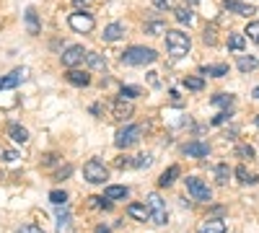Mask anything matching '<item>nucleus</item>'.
<instances>
[{"mask_svg": "<svg viewBox=\"0 0 259 233\" xmlns=\"http://www.w3.org/2000/svg\"><path fill=\"white\" fill-rule=\"evenodd\" d=\"M122 65H150V62H156L158 60V55H156V50H150V47H130V50H124L122 52Z\"/></svg>", "mask_w": 259, "mask_h": 233, "instance_id": "f257e3e1", "label": "nucleus"}, {"mask_svg": "<svg viewBox=\"0 0 259 233\" xmlns=\"http://www.w3.org/2000/svg\"><path fill=\"white\" fill-rule=\"evenodd\" d=\"M244 34H246L251 41H256V44H259V21H249V26L244 29Z\"/></svg>", "mask_w": 259, "mask_h": 233, "instance_id": "2f4dec72", "label": "nucleus"}, {"mask_svg": "<svg viewBox=\"0 0 259 233\" xmlns=\"http://www.w3.org/2000/svg\"><path fill=\"white\" fill-rule=\"evenodd\" d=\"M94 233H112V230L106 228V225H96V230H94Z\"/></svg>", "mask_w": 259, "mask_h": 233, "instance_id": "a18cd8bd", "label": "nucleus"}, {"mask_svg": "<svg viewBox=\"0 0 259 233\" xmlns=\"http://www.w3.org/2000/svg\"><path fill=\"white\" fill-rule=\"evenodd\" d=\"M246 47V34H231L228 36V50L231 52H244Z\"/></svg>", "mask_w": 259, "mask_h": 233, "instance_id": "4be33fe9", "label": "nucleus"}, {"mask_svg": "<svg viewBox=\"0 0 259 233\" xmlns=\"http://www.w3.org/2000/svg\"><path fill=\"white\" fill-rule=\"evenodd\" d=\"M207 153H210V145H207V143L192 140V143L184 145V156H189V158H205Z\"/></svg>", "mask_w": 259, "mask_h": 233, "instance_id": "9d476101", "label": "nucleus"}, {"mask_svg": "<svg viewBox=\"0 0 259 233\" xmlns=\"http://www.w3.org/2000/svg\"><path fill=\"white\" fill-rule=\"evenodd\" d=\"M73 3H75L78 8H85V6H91V3H94V0H73Z\"/></svg>", "mask_w": 259, "mask_h": 233, "instance_id": "79ce46f5", "label": "nucleus"}, {"mask_svg": "<svg viewBox=\"0 0 259 233\" xmlns=\"http://www.w3.org/2000/svg\"><path fill=\"white\" fill-rule=\"evenodd\" d=\"M85 55H89V52H85L80 44H70L68 50L62 52V65L65 68H75V65H80V62L85 60Z\"/></svg>", "mask_w": 259, "mask_h": 233, "instance_id": "0eeeda50", "label": "nucleus"}, {"mask_svg": "<svg viewBox=\"0 0 259 233\" xmlns=\"http://www.w3.org/2000/svg\"><path fill=\"white\" fill-rule=\"evenodd\" d=\"M26 29H29L31 36H36V34L41 31V26H39V16H36L34 8H26Z\"/></svg>", "mask_w": 259, "mask_h": 233, "instance_id": "a211bd4d", "label": "nucleus"}, {"mask_svg": "<svg viewBox=\"0 0 259 233\" xmlns=\"http://www.w3.org/2000/svg\"><path fill=\"white\" fill-rule=\"evenodd\" d=\"M163 36H166V50H168L171 57H184V55L189 52V47H192L189 34H184V31H179V29L166 31Z\"/></svg>", "mask_w": 259, "mask_h": 233, "instance_id": "f03ea898", "label": "nucleus"}, {"mask_svg": "<svg viewBox=\"0 0 259 233\" xmlns=\"http://www.w3.org/2000/svg\"><path fill=\"white\" fill-rule=\"evenodd\" d=\"M184 184H187V192L192 195V200H197V202H210V200H212L210 187H207L200 176H187Z\"/></svg>", "mask_w": 259, "mask_h": 233, "instance_id": "39448f33", "label": "nucleus"}, {"mask_svg": "<svg viewBox=\"0 0 259 233\" xmlns=\"http://www.w3.org/2000/svg\"><path fill=\"white\" fill-rule=\"evenodd\" d=\"M50 202L52 205H68V195L60 192V189H52V192H50Z\"/></svg>", "mask_w": 259, "mask_h": 233, "instance_id": "72a5a7b5", "label": "nucleus"}, {"mask_svg": "<svg viewBox=\"0 0 259 233\" xmlns=\"http://www.w3.org/2000/svg\"><path fill=\"white\" fill-rule=\"evenodd\" d=\"M148 210H150V223L156 225H166L168 223V213H166V202L161 200V195H148Z\"/></svg>", "mask_w": 259, "mask_h": 233, "instance_id": "423d86ee", "label": "nucleus"}, {"mask_svg": "<svg viewBox=\"0 0 259 233\" xmlns=\"http://www.w3.org/2000/svg\"><path fill=\"white\" fill-rule=\"evenodd\" d=\"M197 233H226V220L210 218V220H205V223L197 228Z\"/></svg>", "mask_w": 259, "mask_h": 233, "instance_id": "ddd939ff", "label": "nucleus"}, {"mask_svg": "<svg viewBox=\"0 0 259 233\" xmlns=\"http://www.w3.org/2000/svg\"><path fill=\"white\" fill-rule=\"evenodd\" d=\"M8 137H11L13 143L24 145V143H29V130H26V127H21V124H16V122H11V124H8Z\"/></svg>", "mask_w": 259, "mask_h": 233, "instance_id": "9b49d317", "label": "nucleus"}, {"mask_svg": "<svg viewBox=\"0 0 259 233\" xmlns=\"http://www.w3.org/2000/svg\"><path fill=\"white\" fill-rule=\"evenodd\" d=\"M122 34H124V24H109L104 29V39L106 41H117V39H122Z\"/></svg>", "mask_w": 259, "mask_h": 233, "instance_id": "aec40b11", "label": "nucleus"}, {"mask_svg": "<svg viewBox=\"0 0 259 233\" xmlns=\"http://www.w3.org/2000/svg\"><path fill=\"white\" fill-rule=\"evenodd\" d=\"M200 73L210 75V78H223V75H228V65H202Z\"/></svg>", "mask_w": 259, "mask_h": 233, "instance_id": "412c9836", "label": "nucleus"}, {"mask_svg": "<svg viewBox=\"0 0 259 233\" xmlns=\"http://www.w3.org/2000/svg\"><path fill=\"white\" fill-rule=\"evenodd\" d=\"M0 158H3L6 163H13V161L18 158V153H16V151H11V148H0Z\"/></svg>", "mask_w": 259, "mask_h": 233, "instance_id": "c9c22d12", "label": "nucleus"}, {"mask_svg": "<svg viewBox=\"0 0 259 233\" xmlns=\"http://www.w3.org/2000/svg\"><path fill=\"white\" fill-rule=\"evenodd\" d=\"M127 215L135 218V220H140V223H145V220H150V210H148V205L133 202V205H127Z\"/></svg>", "mask_w": 259, "mask_h": 233, "instance_id": "f8f14e48", "label": "nucleus"}, {"mask_svg": "<svg viewBox=\"0 0 259 233\" xmlns=\"http://www.w3.org/2000/svg\"><path fill=\"white\" fill-rule=\"evenodd\" d=\"M231 117H233L231 112H221L218 117H212V124H226V122H228Z\"/></svg>", "mask_w": 259, "mask_h": 233, "instance_id": "58836bf2", "label": "nucleus"}, {"mask_svg": "<svg viewBox=\"0 0 259 233\" xmlns=\"http://www.w3.org/2000/svg\"><path fill=\"white\" fill-rule=\"evenodd\" d=\"M55 161H57V156H52V153H50V156H45V166H52Z\"/></svg>", "mask_w": 259, "mask_h": 233, "instance_id": "37998d69", "label": "nucleus"}, {"mask_svg": "<svg viewBox=\"0 0 259 233\" xmlns=\"http://www.w3.org/2000/svg\"><path fill=\"white\" fill-rule=\"evenodd\" d=\"M70 171H73V168H70V166H65V168H62V171H60V174H57V179H62V176H68V174H70Z\"/></svg>", "mask_w": 259, "mask_h": 233, "instance_id": "c03bdc74", "label": "nucleus"}, {"mask_svg": "<svg viewBox=\"0 0 259 233\" xmlns=\"http://www.w3.org/2000/svg\"><path fill=\"white\" fill-rule=\"evenodd\" d=\"M171 6H174L171 0H153V8H158V11H168Z\"/></svg>", "mask_w": 259, "mask_h": 233, "instance_id": "ea45409f", "label": "nucleus"}, {"mask_svg": "<svg viewBox=\"0 0 259 233\" xmlns=\"http://www.w3.org/2000/svg\"><path fill=\"white\" fill-rule=\"evenodd\" d=\"M177 176H179V166H168L166 171L161 174V179H158V187H171L177 181Z\"/></svg>", "mask_w": 259, "mask_h": 233, "instance_id": "6ab92c4d", "label": "nucleus"}, {"mask_svg": "<svg viewBox=\"0 0 259 233\" xmlns=\"http://www.w3.org/2000/svg\"><path fill=\"white\" fill-rule=\"evenodd\" d=\"M18 233H45L39 225H34V223H26V225H21L18 228Z\"/></svg>", "mask_w": 259, "mask_h": 233, "instance_id": "4c0bfd02", "label": "nucleus"}, {"mask_svg": "<svg viewBox=\"0 0 259 233\" xmlns=\"http://www.w3.org/2000/svg\"><path fill=\"white\" fill-rule=\"evenodd\" d=\"M236 156H239V158H254V148L251 145H239V148H236Z\"/></svg>", "mask_w": 259, "mask_h": 233, "instance_id": "f704fd0d", "label": "nucleus"}, {"mask_svg": "<svg viewBox=\"0 0 259 233\" xmlns=\"http://www.w3.org/2000/svg\"><path fill=\"white\" fill-rule=\"evenodd\" d=\"M133 166H135V168H148V166H150V156H138V158L133 161Z\"/></svg>", "mask_w": 259, "mask_h": 233, "instance_id": "e433bc0d", "label": "nucleus"}, {"mask_svg": "<svg viewBox=\"0 0 259 233\" xmlns=\"http://www.w3.org/2000/svg\"><path fill=\"white\" fill-rule=\"evenodd\" d=\"M166 31H168L166 21H148V24H145V34H150V36H161Z\"/></svg>", "mask_w": 259, "mask_h": 233, "instance_id": "5701e85b", "label": "nucleus"}, {"mask_svg": "<svg viewBox=\"0 0 259 233\" xmlns=\"http://www.w3.org/2000/svg\"><path fill=\"white\" fill-rule=\"evenodd\" d=\"M251 96H254V99H259V86H256V88L251 91Z\"/></svg>", "mask_w": 259, "mask_h": 233, "instance_id": "49530a36", "label": "nucleus"}, {"mask_svg": "<svg viewBox=\"0 0 259 233\" xmlns=\"http://www.w3.org/2000/svg\"><path fill=\"white\" fill-rule=\"evenodd\" d=\"M236 68H239L241 73H251L254 68H259V55H251V57L241 55L239 60H236Z\"/></svg>", "mask_w": 259, "mask_h": 233, "instance_id": "dca6fc26", "label": "nucleus"}, {"mask_svg": "<svg viewBox=\"0 0 259 233\" xmlns=\"http://www.w3.org/2000/svg\"><path fill=\"white\" fill-rule=\"evenodd\" d=\"M85 62H89L94 70H106V57H101L99 52H89L85 55Z\"/></svg>", "mask_w": 259, "mask_h": 233, "instance_id": "393cba45", "label": "nucleus"}, {"mask_svg": "<svg viewBox=\"0 0 259 233\" xmlns=\"http://www.w3.org/2000/svg\"><path fill=\"white\" fill-rule=\"evenodd\" d=\"M83 176H85L89 184H104L106 176H109V171H106V166L99 158H91V161H85V166H83Z\"/></svg>", "mask_w": 259, "mask_h": 233, "instance_id": "20e7f679", "label": "nucleus"}, {"mask_svg": "<svg viewBox=\"0 0 259 233\" xmlns=\"http://www.w3.org/2000/svg\"><path fill=\"white\" fill-rule=\"evenodd\" d=\"M112 117H114V119H127V117H133V104H124V99L114 101V104H112Z\"/></svg>", "mask_w": 259, "mask_h": 233, "instance_id": "4468645a", "label": "nucleus"}, {"mask_svg": "<svg viewBox=\"0 0 259 233\" xmlns=\"http://www.w3.org/2000/svg\"><path fill=\"white\" fill-rule=\"evenodd\" d=\"M231 179V168L226 166V163H221L218 168H215V181H218V184H226Z\"/></svg>", "mask_w": 259, "mask_h": 233, "instance_id": "7c9ffc66", "label": "nucleus"}, {"mask_svg": "<svg viewBox=\"0 0 259 233\" xmlns=\"http://www.w3.org/2000/svg\"><path fill=\"white\" fill-rule=\"evenodd\" d=\"M184 86H187L189 91H202V88H205V78H200V75H187V78H184Z\"/></svg>", "mask_w": 259, "mask_h": 233, "instance_id": "a878e982", "label": "nucleus"}, {"mask_svg": "<svg viewBox=\"0 0 259 233\" xmlns=\"http://www.w3.org/2000/svg\"><path fill=\"white\" fill-rule=\"evenodd\" d=\"M140 135H143V127L140 124H127V127H122V130L117 132L114 145L119 148V151H127V148H133L140 140Z\"/></svg>", "mask_w": 259, "mask_h": 233, "instance_id": "7ed1b4c3", "label": "nucleus"}, {"mask_svg": "<svg viewBox=\"0 0 259 233\" xmlns=\"http://www.w3.org/2000/svg\"><path fill=\"white\" fill-rule=\"evenodd\" d=\"M89 205L91 207H99V210H109L112 207V200H106V197H89Z\"/></svg>", "mask_w": 259, "mask_h": 233, "instance_id": "473e14b6", "label": "nucleus"}, {"mask_svg": "<svg viewBox=\"0 0 259 233\" xmlns=\"http://www.w3.org/2000/svg\"><path fill=\"white\" fill-rule=\"evenodd\" d=\"M65 78H68V83H73V86H89V83H91L89 73H85V70H75V68H70Z\"/></svg>", "mask_w": 259, "mask_h": 233, "instance_id": "2eb2a0df", "label": "nucleus"}, {"mask_svg": "<svg viewBox=\"0 0 259 233\" xmlns=\"http://www.w3.org/2000/svg\"><path fill=\"white\" fill-rule=\"evenodd\" d=\"M205 41H207V44L215 41V29H205Z\"/></svg>", "mask_w": 259, "mask_h": 233, "instance_id": "a19ab883", "label": "nucleus"}, {"mask_svg": "<svg viewBox=\"0 0 259 233\" xmlns=\"http://www.w3.org/2000/svg\"><path fill=\"white\" fill-rule=\"evenodd\" d=\"M236 179H239L241 184H256L259 181V176H249V171H246V166H239V168H236Z\"/></svg>", "mask_w": 259, "mask_h": 233, "instance_id": "c756f323", "label": "nucleus"}, {"mask_svg": "<svg viewBox=\"0 0 259 233\" xmlns=\"http://www.w3.org/2000/svg\"><path fill=\"white\" fill-rule=\"evenodd\" d=\"M187 3H200V0H187Z\"/></svg>", "mask_w": 259, "mask_h": 233, "instance_id": "de8ad7c7", "label": "nucleus"}, {"mask_svg": "<svg viewBox=\"0 0 259 233\" xmlns=\"http://www.w3.org/2000/svg\"><path fill=\"white\" fill-rule=\"evenodd\" d=\"M138 96H140V88L138 86H122L119 88V99H124V101H133Z\"/></svg>", "mask_w": 259, "mask_h": 233, "instance_id": "cd10ccee", "label": "nucleus"}, {"mask_svg": "<svg viewBox=\"0 0 259 233\" xmlns=\"http://www.w3.org/2000/svg\"><path fill=\"white\" fill-rule=\"evenodd\" d=\"M256 124H259V117H256Z\"/></svg>", "mask_w": 259, "mask_h": 233, "instance_id": "09e8293b", "label": "nucleus"}, {"mask_svg": "<svg viewBox=\"0 0 259 233\" xmlns=\"http://www.w3.org/2000/svg\"><path fill=\"white\" fill-rule=\"evenodd\" d=\"M57 233H73V225H70V213L62 210L57 215Z\"/></svg>", "mask_w": 259, "mask_h": 233, "instance_id": "b1692460", "label": "nucleus"}, {"mask_svg": "<svg viewBox=\"0 0 259 233\" xmlns=\"http://www.w3.org/2000/svg\"><path fill=\"white\" fill-rule=\"evenodd\" d=\"M210 104L212 107H233V96L231 94H215L210 99Z\"/></svg>", "mask_w": 259, "mask_h": 233, "instance_id": "bb28decb", "label": "nucleus"}, {"mask_svg": "<svg viewBox=\"0 0 259 233\" xmlns=\"http://www.w3.org/2000/svg\"><path fill=\"white\" fill-rule=\"evenodd\" d=\"M174 16H177V21H179V24H192V21H194V13H192V8H177V11H174Z\"/></svg>", "mask_w": 259, "mask_h": 233, "instance_id": "c85d7f7f", "label": "nucleus"}, {"mask_svg": "<svg viewBox=\"0 0 259 233\" xmlns=\"http://www.w3.org/2000/svg\"><path fill=\"white\" fill-rule=\"evenodd\" d=\"M223 8L226 11H231V13H236V16H254L256 11H254V6H249V3H241V0H223Z\"/></svg>", "mask_w": 259, "mask_h": 233, "instance_id": "1a4fd4ad", "label": "nucleus"}, {"mask_svg": "<svg viewBox=\"0 0 259 233\" xmlns=\"http://www.w3.org/2000/svg\"><path fill=\"white\" fill-rule=\"evenodd\" d=\"M127 195H130V189H127V187H119V184L104 189V197L112 200V202H114V200H127Z\"/></svg>", "mask_w": 259, "mask_h": 233, "instance_id": "f3484780", "label": "nucleus"}, {"mask_svg": "<svg viewBox=\"0 0 259 233\" xmlns=\"http://www.w3.org/2000/svg\"><path fill=\"white\" fill-rule=\"evenodd\" d=\"M68 24H70V29H75V31H80V34H89V31H94V18L89 16V13H70V18H68Z\"/></svg>", "mask_w": 259, "mask_h": 233, "instance_id": "6e6552de", "label": "nucleus"}]
</instances>
